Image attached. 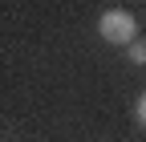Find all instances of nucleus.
<instances>
[{
	"label": "nucleus",
	"mask_w": 146,
	"mask_h": 142,
	"mask_svg": "<svg viewBox=\"0 0 146 142\" xmlns=\"http://www.w3.org/2000/svg\"><path fill=\"white\" fill-rule=\"evenodd\" d=\"M98 33H102V41L126 49L130 41H138V21H134L126 8H110V12L98 16Z\"/></svg>",
	"instance_id": "1"
},
{
	"label": "nucleus",
	"mask_w": 146,
	"mask_h": 142,
	"mask_svg": "<svg viewBox=\"0 0 146 142\" xmlns=\"http://www.w3.org/2000/svg\"><path fill=\"white\" fill-rule=\"evenodd\" d=\"M126 53H130L134 65H146V41H130V45H126Z\"/></svg>",
	"instance_id": "2"
},
{
	"label": "nucleus",
	"mask_w": 146,
	"mask_h": 142,
	"mask_svg": "<svg viewBox=\"0 0 146 142\" xmlns=\"http://www.w3.org/2000/svg\"><path fill=\"white\" fill-rule=\"evenodd\" d=\"M138 122H142V126H146V94L138 98Z\"/></svg>",
	"instance_id": "3"
}]
</instances>
